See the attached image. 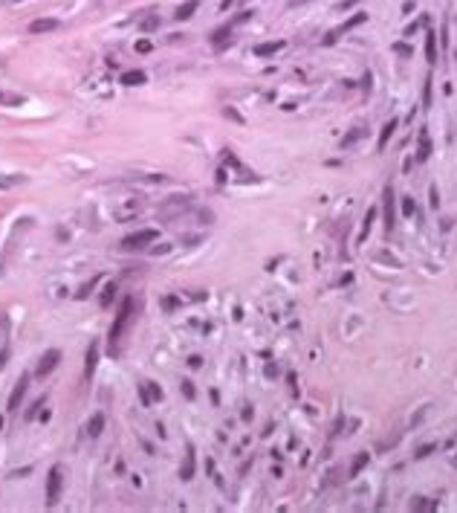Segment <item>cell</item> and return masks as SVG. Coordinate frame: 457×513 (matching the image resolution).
<instances>
[{
	"instance_id": "cell-15",
	"label": "cell",
	"mask_w": 457,
	"mask_h": 513,
	"mask_svg": "<svg viewBox=\"0 0 457 513\" xmlns=\"http://www.w3.org/2000/svg\"><path fill=\"white\" fill-rule=\"evenodd\" d=\"M122 84H127V87H133V84H145V73H142V70L122 73Z\"/></svg>"
},
{
	"instance_id": "cell-18",
	"label": "cell",
	"mask_w": 457,
	"mask_h": 513,
	"mask_svg": "<svg viewBox=\"0 0 457 513\" xmlns=\"http://www.w3.org/2000/svg\"><path fill=\"white\" fill-rule=\"evenodd\" d=\"M194 12H197V0H188L185 6H180V9H177V21H188Z\"/></svg>"
},
{
	"instance_id": "cell-17",
	"label": "cell",
	"mask_w": 457,
	"mask_h": 513,
	"mask_svg": "<svg viewBox=\"0 0 457 513\" xmlns=\"http://www.w3.org/2000/svg\"><path fill=\"white\" fill-rule=\"evenodd\" d=\"M113 296H116V282H110L107 287L101 290V299H98V305H101V308H110V305H113Z\"/></svg>"
},
{
	"instance_id": "cell-28",
	"label": "cell",
	"mask_w": 457,
	"mask_h": 513,
	"mask_svg": "<svg viewBox=\"0 0 457 513\" xmlns=\"http://www.w3.org/2000/svg\"><path fill=\"white\" fill-rule=\"evenodd\" d=\"M405 215H414V200H405V209H402Z\"/></svg>"
},
{
	"instance_id": "cell-11",
	"label": "cell",
	"mask_w": 457,
	"mask_h": 513,
	"mask_svg": "<svg viewBox=\"0 0 457 513\" xmlns=\"http://www.w3.org/2000/svg\"><path fill=\"white\" fill-rule=\"evenodd\" d=\"M96 362H98V342H93V345H90L87 359H84V374H87V380H90L93 371H96Z\"/></svg>"
},
{
	"instance_id": "cell-21",
	"label": "cell",
	"mask_w": 457,
	"mask_h": 513,
	"mask_svg": "<svg viewBox=\"0 0 457 513\" xmlns=\"http://www.w3.org/2000/svg\"><path fill=\"white\" fill-rule=\"evenodd\" d=\"M394 128H396V122H388V125L382 128V136H379V148H385V145H388V139H391Z\"/></svg>"
},
{
	"instance_id": "cell-1",
	"label": "cell",
	"mask_w": 457,
	"mask_h": 513,
	"mask_svg": "<svg viewBox=\"0 0 457 513\" xmlns=\"http://www.w3.org/2000/svg\"><path fill=\"white\" fill-rule=\"evenodd\" d=\"M133 299H124L122 302V308H119V313H116V322H113V328H110V354H116L119 348V339H122V333H124V328H127V319L133 316Z\"/></svg>"
},
{
	"instance_id": "cell-6",
	"label": "cell",
	"mask_w": 457,
	"mask_h": 513,
	"mask_svg": "<svg viewBox=\"0 0 457 513\" xmlns=\"http://www.w3.org/2000/svg\"><path fill=\"white\" fill-rule=\"evenodd\" d=\"M394 221H396V212H394V189H385V232H388V235L394 232Z\"/></svg>"
},
{
	"instance_id": "cell-22",
	"label": "cell",
	"mask_w": 457,
	"mask_h": 513,
	"mask_svg": "<svg viewBox=\"0 0 457 513\" xmlns=\"http://www.w3.org/2000/svg\"><path fill=\"white\" fill-rule=\"evenodd\" d=\"M365 461H367V455H365V452H359V455H356V461H353V470H350V473L356 476V473H359V470L365 467Z\"/></svg>"
},
{
	"instance_id": "cell-26",
	"label": "cell",
	"mask_w": 457,
	"mask_h": 513,
	"mask_svg": "<svg viewBox=\"0 0 457 513\" xmlns=\"http://www.w3.org/2000/svg\"><path fill=\"white\" fill-rule=\"evenodd\" d=\"M136 50H139V52H151V41H139Z\"/></svg>"
},
{
	"instance_id": "cell-24",
	"label": "cell",
	"mask_w": 457,
	"mask_h": 513,
	"mask_svg": "<svg viewBox=\"0 0 457 513\" xmlns=\"http://www.w3.org/2000/svg\"><path fill=\"white\" fill-rule=\"evenodd\" d=\"M44 400H47V397H41V400H35V403H32V406H29V412H26V420H32V417L38 415V409L44 406Z\"/></svg>"
},
{
	"instance_id": "cell-16",
	"label": "cell",
	"mask_w": 457,
	"mask_h": 513,
	"mask_svg": "<svg viewBox=\"0 0 457 513\" xmlns=\"http://www.w3.org/2000/svg\"><path fill=\"white\" fill-rule=\"evenodd\" d=\"M278 50H284V41H269V44H261V47L255 50V55H272Z\"/></svg>"
},
{
	"instance_id": "cell-25",
	"label": "cell",
	"mask_w": 457,
	"mask_h": 513,
	"mask_svg": "<svg viewBox=\"0 0 457 513\" xmlns=\"http://www.w3.org/2000/svg\"><path fill=\"white\" fill-rule=\"evenodd\" d=\"M180 388L185 391V397H194V385L188 383V380H183V385H180Z\"/></svg>"
},
{
	"instance_id": "cell-13",
	"label": "cell",
	"mask_w": 457,
	"mask_h": 513,
	"mask_svg": "<svg viewBox=\"0 0 457 513\" xmlns=\"http://www.w3.org/2000/svg\"><path fill=\"white\" fill-rule=\"evenodd\" d=\"M101 429H104V415L98 412V415H93V417H90V423H87V435H90L93 441H96V438L101 435Z\"/></svg>"
},
{
	"instance_id": "cell-4",
	"label": "cell",
	"mask_w": 457,
	"mask_h": 513,
	"mask_svg": "<svg viewBox=\"0 0 457 513\" xmlns=\"http://www.w3.org/2000/svg\"><path fill=\"white\" fill-rule=\"evenodd\" d=\"M58 362H61V351H58V348H49V351L41 357V362H38V371H35V374H38V377H47V374H52V371H55V365H58Z\"/></svg>"
},
{
	"instance_id": "cell-14",
	"label": "cell",
	"mask_w": 457,
	"mask_h": 513,
	"mask_svg": "<svg viewBox=\"0 0 457 513\" xmlns=\"http://www.w3.org/2000/svg\"><path fill=\"white\" fill-rule=\"evenodd\" d=\"M431 154V139H428V130L420 133V151H417V162H426Z\"/></svg>"
},
{
	"instance_id": "cell-2",
	"label": "cell",
	"mask_w": 457,
	"mask_h": 513,
	"mask_svg": "<svg viewBox=\"0 0 457 513\" xmlns=\"http://www.w3.org/2000/svg\"><path fill=\"white\" fill-rule=\"evenodd\" d=\"M156 238H159V232H156V229H142V232L124 235V238H122V250H127V253L145 250V247H151V244L156 241Z\"/></svg>"
},
{
	"instance_id": "cell-27",
	"label": "cell",
	"mask_w": 457,
	"mask_h": 513,
	"mask_svg": "<svg viewBox=\"0 0 457 513\" xmlns=\"http://www.w3.org/2000/svg\"><path fill=\"white\" fill-rule=\"evenodd\" d=\"M431 449H434V444H428V447H420V449H417V458H426Z\"/></svg>"
},
{
	"instance_id": "cell-19",
	"label": "cell",
	"mask_w": 457,
	"mask_h": 513,
	"mask_svg": "<svg viewBox=\"0 0 457 513\" xmlns=\"http://www.w3.org/2000/svg\"><path fill=\"white\" fill-rule=\"evenodd\" d=\"M426 55H428V64L437 61V50H434V32L428 29V38H426Z\"/></svg>"
},
{
	"instance_id": "cell-8",
	"label": "cell",
	"mask_w": 457,
	"mask_h": 513,
	"mask_svg": "<svg viewBox=\"0 0 457 513\" xmlns=\"http://www.w3.org/2000/svg\"><path fill=\"white\" fill-rule=\"evenodd\" d=\"M139 388H142V400H145V403L162 400V385L151 383V380H142V383H139Z\"/></svg>"
},
{
	"instance_id": "cell-29",
	"label": "cell",
	"mask_w": 457,
	"mask_h": 513,
	"mask_svg": "<svg viewBox=\"0 0 457 513\" xmlns=\"http://www.w3.org/2000/svg\"><path fill=\"white\" fill-rule=\"evenodd\" d=\"M165 308H168V310H174V308H177V299H174V296H168V299H165Z\"/></svg>"
},
{
	"instance_id": "cell-30",
	"label": "cell",
	"mask_w": 457,
	"mask_h": 513,
	"mask_svg": "<svg viewBox=\"0 0 457 513\" xmlns=\"http://www.w3.org/2000/svg\"><path fill=\"white\" fill-rule=\"evenodd\" d=\"M188 365H191V368H200V365H203V359H200V357H191V359H188Z\"/></svg>"
},
{
	"instance_id": "cell-7",
	"label": "cell",
	"mask_w": 457,
	"mask_h": 513,
	"mask_svg": "<svg viewBox=\"0 0 457 513\" xmlns=\"http://www.w3.org/2000/svg\"><path fill=\"white\" fill-rule=\"evenodd\" d=\"M26 385H29V377L24 374V377L18 380V385H15V391H12V397H9V409H12V412H15V409L21 406V400L26 397Z\"/></svg>"
},
{
	"instance_id": "cell-12",
	"label": "cell",
	"mask_w": 457,
	"mask_h": 513,
	"mask_svg": "<svg viewBox=\"0 0 457 513\" xmlns=\"http://www.w3.org/2000/svg\"><path fill=\"white\" fill-rule=\"evenodd\" d=\"M180 476H183L185 481L194 476V447H191V444L185 447V464H183V470H180Z\"/></svg>"
},
{
	"instance_id": "cell-5",
	"label": "cell",
	"mask_w": 457,
	"mask_h": 513,
	"mask_svg": "<svg viewBox=\"0 0 457 513\" xmlns=\"http://www.w3.org/2000/svg\"><path fill=\"white\" fill-rule=\"evenodd\" d=\"M365 12H359V15H353V18H350V21H344V24H341V26H338V29H333V32L327 35V38H324V47H330V44H333L336 38H338V35H344L347 32V29H353V26H359V24H365Z\"/></svg>"
},
{
	"instance_id": "cell-20",
	"label": "cell",
	"mask_w": 457,
	"mask_h": 513,
	"mask_svg": "<svg viewBox=\"0 0 457 513\" xmlns=\"http://www.w3.org/2000/svg\"><path fill=\"white\" fill-rule=\"evenodd\" d=\"M159 24H162V21H159V18H145V21H142V24H139V29H142V32H153V29H156V26H159Z\"/></svg>"
},
{
	"instance_id": "cell-9",
	"label": "cell",
	"mask_w": 457,
	"mask_h": 513,
	"mask_svg": "<svg viewBox=\"0 0 457 513\" xmlns=\"http://www.w3.org/2000/svg\"><path fill=\"white\" fill-rule=\"evenodd\" d=\"M232 26H235V24H226V26H220V29L212 32V47L214 50H223V47H226V41H229V35H232Z\"/></svg>"
},
{
	"instance_id": "cell-31",
	"label": "cell",
	"mask_w": 457,
	"mask_h": 513,
	"mask_svg": "<svg viewBox=\"0 0 457 513\" xmlns=\"http://www.w3.org/2000/svg\"><path fill=\"white\" fill-rule=\"evenodd\" d=\"M0 102H6V96H3V93H0Z\"/></svg>"
},
{
	"instance_id": "cell-3",
	"label": "cell",
	"mask_w": 457,
	"mask_h": 513,
	"mask_svg": "<svg viewBox=\"0 0 457 513\" xmlns=\"http://www.w3.org/2000/svg\"><path fill=\"white\" fill-rule=\"evenodd\" d=\"M61 487H64L61 467H49V476H47V505H49V508H55V505H58Z\"/></svg>"
},
{
	"instance_id": "cell-23",
	"label": "cell",
	"mask_w": 457,
	"mask_h": 513,
	"mask_svg": "<svg viewBox=\"0 0 457 513\" xmlns=\"http://www.w3.org/2000/svg\"><path fill=\"white\" fill-rule=\"evenodd\" d=\"M93 287H96V279H90V282H87V284H84V287L78 290V293H75V296H78V299H87V296H90V293H93Z\"/></svg>"
},
{
	"instance_id": "cell-10",
	"label": "cell",
	"mask_w": 457,
	"mask_h": 513,
	"mask_svg": "<svg viewBox=\"0 0 457 513\" xmlns=\"http://www.w3.org/2000/svg\"><path fill=\"white\" fill-rule=\"evenodd\" d=\"M55 26H58V21H55V18H38V21H32L29 24V32H52V29H55Z\"/></svg>"
}]
</instances>
